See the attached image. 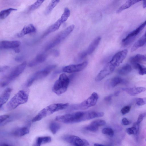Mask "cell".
Returning a JSON list of instances; mask_svg holds the SVG:
<instances>
[{"label":"cell","mask_w":146,"mask_h":146,"mask_svg":"<svg viewBox=\"0 0 146 146\" xmlns=\"http://www.w3.org/2000/svg\"><path fill=\"white\" fill-rule=\"evenodd\" d=\"M137 68L138 69L139 73L140 75L146 74V67L138 64L137 65Z\"/></svg>","instance_id":"d6a6232c"},{"label":"cell","mask_w":146,"mask_h":146,"mask_svg":"<svg viewBox=\"0 0 146 146\" xmlns=\"http://www.w3.org/2000/svg\"><path fill=\"white\" fill-rule=\"evenodd\" d=\"M119 91H117L115 93L114 95L115 96H117L119 95Z\"/></svg>","instance_id":"816d5d0a"},{"label":"cell","mask_w":146,"mask_h":146,"mask_svg":"<svg viewBox=\"0 0 146 146\" xmlns=\"http://www.w3.org/2000/svg\"><path fill=\"white\" fill-rule=\"evenodd\" d=\"M137 0H128L121 6L117 11V13H119L123 10L128 8L134 4L140 1Z\"/></svg>","instance_id":"cb8c5ba5"},{"label":"cell","mask_w":146,"mask_h":146,"mask_svg":"<svg viewBox=\"0 0 146 146\" xmlns=\"http://www.w3.org/2000/svg\"><path fill=\"white\" fill-rule=\"evenodd\" d=\"M144 34L146 36V30L145 33H144Z\"/></svg>","instance_id":"db71d44e"},{"label":"cell","mask_w":146,"mask_h":146,"mask_svg":"<svg viewBox=\"0 0 146 146\" xmlns=\"http://www.w3.org/2000/svg\"><path fill=\"white\" fill-rule=\"evenodd\" d=\"M143 8H146V0L143 1Z\"/></svg>","instance_id":"c3c4849f"},{"label":"cell","mask_w":146,"mask_h":146,"mask_svg":"<svg viewBox=\"0 0 146 146\" xmlns=\"http://www.w3.org/2000/svg\"><path fill=\"white\" fill-rule=\"evenodd\" d=\"M88 62L85 61L82 63L66 66L62 68V71L68 73L80 72L87 66Z\"/></svg>","instance_id":"7c38bea8"},{"label":"cell","mask_w":146,"mask_h":146,"mask_svg":"<svg viewBox=\"0 0 146 146\" xmlns=\"http://www.w3.org/2000/svg\"><path fill=\"white\" fill-rule=\"evenodd\" d=\"M98 98V94L94 92L87 99L80 103L74 104L70 106V109L74 110H85L95 106Z\"/></svg>","instance_id":"9c48e42d"},{"label":"cell","mask_w":146,"mask_h":146,"mask_svg":"<svg viewBox=\"0 0 146 146\" xmlns=\"http://www.w3.org/2000/svg\"><path fill=\"white\" fill-rule=\"evenodd\" d=\"M106 123L105 121L102 119H97L92 121L90 124L97 127L105 125Z\"/></svg>","instance_id":"1f68e13d"},{"label":"cell","mask_w":146,"mask_h":146,"mask_svg":"<svg viewBox=\"0 0 146 146\" xmlns=\"http://www.w3.org/2000/svg\"><path fill=\"white\" fill-rule=\"evenodd\" d=\"M27 65L24 62L13 68L7 75L1 80L0 86L1 87L8 85L12 81L18 77L24 71Z\"/></svg>","instance_id":"5b68a950"},{"label":"cell","mask_w":146,"mask_h":146,"mask_svg":"<svg viewBox=\"0 0 146 146\" xmlns=\"http://www.w3.org/2000/svg\"><path fill=\"white\" fill-rule=\"evenodd\" d=\"M102 133L110 137H112L114 135V131L111 128H106L103 129L102 130Z\"/></svg>","instance_id":"836d02e7"},{"label":"cell","mask_w":146,"mask_h":146,"mask_svg":"<svg viewBox=\"0 0 146 146\" xmlns=\"http://www.w3.org/2000/svg\"><path fill=\"white\" fill-rule=\"evenodd\" d=\"M62 23L60 19H58L55 23L51 25L48 28L43 35L42 37H45L50 33L53 32L58 30Z\"/></svg>","instance_id":"d6986e66"},{"label":"cell","mask_w":146,"mask_h":146,"mask_svg":"<svg viewBox=\"0 0 146 146\" xmlns=\"http://www.w3.org/2000/svg\"><path fill=\"white\" fill-rule=\"evenodd\" d=\"M137 104L139 106H141L146 104V98H139L136 100Z\"/></svg>","instance_id":"8d00e7d4"},{"label":"cell","mask_w":146,"mask_h":146,"mask_svg":"<svg viewBox=\"0 0 146 146\" xmlns=\"http://www.w3.org/2000/svg\"><path fill=\"white\" fill-rule=\"evenodd\" d=\"M29 132V131L27 127H19L15 129L12 132L13 134L17 137H21Z\"/></svg>","instance_id":"603a6c76"},{"label":"cell","mask_w":146,"mask_h":146,"mask_svg":"<svg viewBox=\"0 0 146 146\" xmlns=\"http://www.w3.org/2000/svg\"><path fill=\"white\" fill-rule=\"evenodd\" d=\"M29 93V90L28 89L19 90L7 103L5 110L11 111L20 105L26 103L28 99Z\"/></svg>","instance_id":"7a4b0ae2"},{"label":"cell","mask_w":146,"mask_h":146,"mask_svg":"<svg viewBox=\"0 0 146 146\" xmlns=\"http://www.w3.org/2000/svg\"><path fill=\"white\" fill-rule=\"evenodd\" d=\"M69 106L68 103H56L51 104L40 111L32 120V122L39 121L56 111L63 110Z\"/></svg>","instance_id":"3957f363"},{"label":"cell","mask_w":146,"mask_h":146,"mask_svg":"<svg viewBox=\"0 0 146 146\" xmlns=\"http://www.w3.org/2000/svg\"><path fill=\"white\" fill-rule=\"evenodd\" d=\"M130 95L134 96L146 90V88L144 87H138L124 89Z\"/></svg>","instance_id":"7402d4cb"},{"label":"cell","mask_w":146,"mask_h":146,"mask_svg":"<svg viewBox=\"0 0 146 146\" xmlns=\"http://www.w3.org/2000/svg\"><path fill=\"white\" fill-rule=\"evenodd\" d=\"M23 59V58L20 56H18L15 57V60L16 61L19 62L21 61Z\"/></svg>","instance_id":"f6af8a7d"},{"label":"cell","mask_w":146,"mask_h":146,"mask_svg":"<svg viewBox=\"0 0 146 146\" xmlns=\"http://www.w3.org/2000/svg\"><path fill=\"white\" fill-rule=\"evenodd\" d=\"M146 25V20L136 29L122 39V45L125 46L130 44Z\"/></svg>","instance_id":"30bf717a"},{"label":"cell","mask_w":146,"mask_h":146,"mask_svg":"<svg viewBox=\"0 0 146 146\" xmlns=\"http://www.w3.org/2000/svg\"><path fill=\"white\" fill-rule=\"evenodd\" d=\"M36 31V29L34 25L30 24L25 26L21 31L17 34V36L21 37L25 35L34 33Z\"/></svg>","instance_id":"2e32d148"},{"label":"cell","mask_w":146,"mask_h":146,"mask_svg":"<svg viewBox=\"0 0 146 146\" xmlns=\"http://www.w3.org/2000/svg\"><path fill=\"white\" fill-rule=\"evenodd\" d=\"M17 10L16 9L13 8H9L2 10L0 12V19L2 20L5 19L12 11Z\"/></svg>","instance_id":"4316f807"},{"label":"cell","mask_w":146,"mask_h":146,"mask_svg":"<svg viewBox=\"0 0 146 146\" xmlns=\"http://www.w3.org/2000/svg\"><path fill=\"white\" fill-rule=\"evenodd\" d=\"M88 54L86 51L80 53L78 55V59L79 60H80L85 58Z\"/></svg>","instance_id":"ab89813d"},{"label":"cell","mask_w":146,"mask_h":146,"mask_svg":"<svg viewBox=\"0 0 146 146\" xmlns=\"http://www.w3.org/2000/svg\"><path fill=\"white\" fill-rule=\"evenodd\" d=\"M94 146H105L102 145L98 143H95L94 144Z\"/></svg>","instance_id":"f907efd6"},{"label":"cell","mask_w":146,"mask_h":146,"mask_svg":"<svg viewBox=\"0 0 146 146\" xmlns=\"http://www.w3.org/2000/svg\"><path fill=\"white\" fill-rule=\"evenodd\" d=\"M146 44V36L144 34L133 45L131 52H133Z\"/></svg>","instance_id":"ffe728a7"},{"label":"cell","mask_w":146,"mask_h":146,"mask_svg":"<svg viewBox=\"0 0 146 146\" xmlns=\"http://www.w3.org/2000/svg\"><path fill=\"white\" fill-rule=\"evenodd\" d=\"M123 82V80L121 78L118 77H115L111 80L110 85L112 87L114 88Z\"/></svg>","instance_id":"f1b7e54d"},{"label":"cell","mask_w":146,"mask_h":146,"mask_svg":"<svg viewBox=\"0 0 146 146\" xmlns=\"http://www.w3.org/2000/svg\"><path fill=\"white\" fill-rule=\"evenodd\" d=\"M47 57V55L46 54H39L29 63L28 66L30 67H33L42 63L45 61Z\"/></svg>","instance_id":"5bb4252c"},{"label":"cell","mask_w":146,"mask_h":146,"mask_svg":"<svg viewBox=\"0 0 146 146\" xmlns=\"http://www.w3.org/2000/svg\"><path fill=\"white\" fill-rule=\"evenodd\" d=\"M127 50L124 49L116 53L108 62L107 65L102 70L107 76L112 72L115 68L121 63L126 58Z\"/></svg>","instance_id":"277c9868"},{"label":"cell","mask_w":146,"mask_h":146,"mask_svg":"<svg viewBox=\"0 0 146 146\" xmlns=\"http://www.w3.org/2000/svg\"><path fill=\"white\" fill-rule=\"evenodd\" d=\"M20 42L18 40H3L0 43L1 49L16 48L20 45Z\"/></svg>","instance_id":"4fadbf2b"},{"label":"cell","mask_w":146,"mask_h":146,"mask_svg":"<svg viewBox=\"0 0 146 146\" xmlns=\"http://www.w3.org/2000/svg\"><path fill=\"white\" fill-rule=\"evenodd\" d=\"M56 66V65H49L43 69L36 72L28 80L26 83L25 86L27 87H29L35 81L46 77Z\"/></svg>","instance_id":"ba28073f"},{"label":"cell","mask_w":146,"mask_h":146,"mask_svg":"<svg viewBox=\"0 0 146 146\" xmlns=\"http://www.w3.org/2000/svg\"><path fill=\"white\" fill-rule=\"evenodd\" d=\"M104 115L103 112L97 111H78L56 116L55 120L64 123H72L90 120Z\"/></svg>","instance_id":"6da1fadb"},{"label":"cell","mask_w":146,"mask_h":146,"mask_svg":"<svg viewBox=\"0 0 146 146\" xmlns=\"http://www.w3.org/2000/svg\"><path fill=\"white\" fill-rule=\"evenodd\" d=\"M51 138L49 136L39 137L36 138L32 146H41L42 145L50 142Z\"/></svg>","instance_id":"e0dca14e"},{"label":"cell","mask_w":146,"mask_h":146,"mask_svg":"<svg viewBox=\"0 0 146 146\" xmlns=\"http://www.w3.org/2000/svg\"><path fill=\"white\" fill-rule=\"evenodd\" d=\"M70 11L69 9L66 8L64 12L60 18L62 23L66 21L70 15Z\"/></svg>","instance_id":"f546056e"},{"label":"cell","mask_w":146,"mask_h":146,"mask_svg":"<svg viewBox=\"0 0 146 146\" xmlns=\"http://www.w3.org/2000/svg\"><path fill=\"white\" fill-rule=\"evenodd\" d=\"M101 40V37L98 36L91 42L86 51L88 55L91 54L93 52L99 45Z\"/></svg>","instance_id":"ac0fdd59"},{"label":"cell","mask_w":146,"mask_h":146,"mask_svg":"<svg viewBox=\"0 0 146 146\" xmlns=\"http://www.w3.org/2000/svg\"><path fill=\"white\" fill-rule=\"evenodd\" d=\"M44 0H37L31 5L29 7L30 10L33 11L38 8L44 2Z\"/></svg>","instance_id":"4dcf8cb0"},{"label":"cell","mask_w":146,"mask_h":146,"mask_svg":"<svg viewBox=\"0 0 146 146\" xmlns=\"http://www.w3.org/2000/svg\"><path fill=\"white\" fill-rule=\"evenodd\" d=\"M9 67L8 66H2L0 67V72H3L5 70H7L9 68Z\"/></svg>","instance_id":"7bdbcfd3"},{"label":"cell","mask_w":146,"mask_h":146,"mask_svg":"<svg viewBox=\"0 0 146 146\" xmlns=\"http://www.w3.org/2000/svg\"><path fill=\"white\" fill-rule=\"evenodd\" d=\"M15 52L19 53L20 52V50L17 48L15 49Z\"/></svg>","instance_id":"681fc988"},{"label":"cell","mask_w":146,"mask_h":146,"mask_svg":"<svg viewBox=\"0 0 146 146\" xmlns=\"http://www.w3.org/2000/svg\"><path fill=\"white\" fill-rule=\"evenodd\" d=\"M145 56V58L144 59V61H146V55Z\"/></svg>","instance_id":"f5cc1de1"},{"label":"cell","mask_w":146,"mask_h":146,"mask_svg":"<svg viewBox=\"0 0 146 146\" xmlns=\"http://www.w3.org/2000/svg\"><path fill=\"white\" fill-rule=\"evenodd\" d=\"M138 130L134 127L127 128L126 131L129 135H136L137 134Z\"/></svg>","instance_id":"e575fe53"},{"label":"cell","mask_w":146,"mask_h":146,"mask_svg":"<svg viewBox=\"0 0 146 146\" xmlns=\"http://www.w3.org/2000/svg\"><path fill=\"white\" fill-rule=\"evenodd\" d=\"M69 82V78L65 74H61L53 86L52 91L58 95L62 94L66 91Z\"/></svg>","instance_id":"8992f818"},{"label":"cell","mask_w":146,"mask_h":146,"mask_svg":"<svg viewBox=\"0 0 146 146\" xmlns=\"http://www.w3.org/2000/svg\"><path fill=\"white\" fill-rule=\"evenodd\" d=\"M112 96L110 95L106 96L104 98V100L106 102H109L112 99Z\"/></svg>","instance_id":"ee69618b"},{"label":"cell","mask_w":146,"mask_h":146,"mask_svg":"<svg viewBox=\"0 0 146 146\" xmlns=\"http://www.w3.org/2000/svg\"><path fill=\"white\" fill-rule=\"evenodd\" d=\"M11 89L7 88L3 91L0 96V108L7 102L10 96Z\"/></svg>","instance_id":"9a60e30c"},{"label":"cell","mask_w":146,"mask_h":146,"mask_svg":"<svg viewBox=\"0 0 146 146\" xmlns=\"http://www.w3.org/2000/svg\"><path fill=\"white\" fill-rule=\"evenodd\" d=\"M64 139L68 143L74 146H87L89 142L85 139L74 135H68L64 137Z\"/></svg>","instance_id":"8fae6325"},{"label":"cell","mask_w":146,"mask_h":146,"mask_svg":"<svg viewBox=\"0 0 146 146\" xmlns=\"http://www.w3.org/2000/svg\"><path fill=\"white\" fill-rule=\"evenodd\" d=\"M74 25H71L60 32L52 41H51L45 47L46 51L54 47L64 40L73 30Z\"/></svg>","instance_id":"52a82bcc"},{"label":"cell","mask_w":146,"mask_h":146,"mask_svg":"<svg viewBox=\"0 0 146 146\" xmlns=\"http://www.w3.org/2000/svg\"><path fill=\"white\" fill-rule=\"evenodd\" d=\"M145 141H146V139L145 140Z\"/></svg>","instance_id":"11a10c76"},{"label":"cell","mask_w":146,"mask_h":146,"mask_svg":"<svg viewBox=\"0 0 146 146\" xmlns=\"http://www.w3.org/2000/svg\"><path fill=\"white\" fill-rule=\"evenodd\" d=\"M59 1H60L58 0L51 1L45 10V14L48 15L49 14Z\"/></svg>","instance_id":"484cf974"},{"label":"cell","mask_w":146,"mask_h":146,"mask_svg":"<svg viewBox=\"0 0 146 146\" xmlns=\"http://www.w3.org/2000/svg\"><path fill=\"white\" fill-rule=\"evenodd\" d=\"M131 70V66L129 64H126L118 69L117 72L120 75H125L130 72Z\"/></svg>","instance_id":"d4e9b609"},{"label":"cell","mask_w":146,"mask_h":146,"mask_svg":"<svg viewBox=\"0 0 146 146\" xmlns=\"http://www.w3.org/2000/svg\"><path fill=\"white\" fill-rule=\"evenodd\" d=\"M85 129L91 131L96 132L98 130V127L90 124L89 125L86 127Z\"/></svg>","instance_id":"d590c367"},{"label":"cell","mask_w":146,"mask_h":146,"mask_svg":"<svg viewBox=\"0 0 146 146\" xmlns=\"http://www.w3.org/2000/svg\"><path fill=\"white\" fill-rule=\"evenodd\" d=\"M54 55H55V56H57L59 55V52L57 50H55L54 52Z\"/></svg>","instance_id":"7dc6e473"},{"label":"cell","mask_w":146,"mask_h":146,"mask_svg":"<svg viewBox=\"0 0 146 146\" xmlns=\"http://www.w3.org/2000/svg\"><path fill=\"white\" fill-rule=\"evenodd\" d=\"M10 117V115L8 114H5L1 115L0 116V125L4 123L5 121L6 122L7 120Z\"/></svg>","instance_id":"74e56055"},{"label":"cell","mask_w":146,"mask_h":146,"mask_svg":"<svg viewBox=\"0 0 146 146\" xmlns=\"http://www.w3.org/2000/svg\"><path fill=\"white\" fill-rule=\"evenodd\" d=\"M60 125L58 123L52 122L49 125V128L51 132L53 134H55L60 128Z\"/></svg>","instance_id":"83f0119b"},{"label":"cell","mask_w":146,"mask_h":146,"mask_svg":"<svg viewBox=\"0 0 146 146\" xmlns=\"http://www.w3.org/2000/svg\"><path fill=\"white\" fill-rule=\"evenodd\" d=\"M131 106H126L123 108L121 110V111L123 115L125 114L128 113L130 111Z\"/></svg>","instance_id":"f35d334b"},{"label":"cell","mask_w":146,"mask_h":146,"mask_svg":"<svg viewBox=\"0 0 146 146\" xmlns=\"http://www.w3.org/2000/svg\"><path fill=\"white\" fill-rule=\"evenodd\" d=\"M0 146H12L9 144L5 143H2V144H1L0 145Z\"/></svg>","instance_id":"bcb514c9"},{"label":"cell","mask_w":146,"mask_h":146,"mask_svg":"<svg viewBox=\"0 0 146 146\" xmlns=\"http://www.w3.org/2000/svg\"><path fill=\"white\" fill-rule=\"evenodd\" d=\"M145 56L141 54H138L132 57L130 59L131 63L135 68H137V64H139L142 61H144Z\"/></svg>","instance_id":"44dd1931"},{"label":"cell","mask_w":146,"mask_h":146,"mask_svg":"<svg viewBox=\"0 0 146 146\" xmlns=\"http://www.w3.org/2000/svg\"><path fill=\"white\" fill-rule=\"evenodd\" d=\"M122 124L124 125H127L129 124V121L126 118L124 117L122 120Z\"/></svg>","instance_id":"b9f144b4"},{"label":"cell","mask_w":146,"mask_h":146,"mask_svg":"<svg viewBox=\"0 0 146 146\" xmlns=\"http://www.w3.org/2000/svg\"><path fill=\"white\" fill-rule=\"evenodd\" d=\"M145 116V114L144 113H141L139 115L137 119V120L136 122L138 124L139 123L143 121V118Z\"/></svg>","instance_id":"60d3db41"}]
</instances>
